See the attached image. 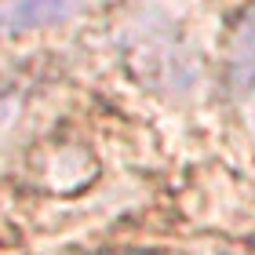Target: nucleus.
I'll return each mask as SVG.
<instances>
[{
    "instance_id": "f257e3e1",
    "label": "nucleus",
    "mask_w": 255,
    "mask_h": 255,
    "mask_svg": "<svg viewBox=\"0 0 255 255\" xmlns=\"http://www.w3.org/2000/svg\"><path fill=\"white\" fill-rule=\"evenodd\" d=\"M226 77L237 95L255 88V7L241 15L234 37H230V55H226Z\"/></svg>"
},
{
    "instance_id": "f03ea898",
    "label": "nucleus",
    "mask_w": 255,
    "mask_h": 255,
    "mask_svg": "<svg viewBox=\"0 0 255 255\" xmlns=\"http://www.w3.org/2000/svg\"><path fill=\"white\" fill-rule=\"evenodd\" d=\"M80 7L69 4H4L0 7V29H48L73 18Z\"/></svg>"
}]
</instances>
